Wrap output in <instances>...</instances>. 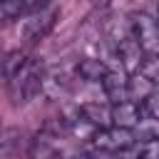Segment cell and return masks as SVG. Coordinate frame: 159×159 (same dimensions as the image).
I'll return each instance as SVG.
<instances>
[{
    "label": "cell",
    "instance_id": "obj_2",
    "mask_svg": "<svg viewBox=\"0 0 159 159\" xmlns=\"http://www.w3.org/2000/svg\"><path fill=\"white\" fill-rule=\"evenodd\" d=\"M60 20V7L45 2L42 7H37L35 12L27 15V20L22 22V40L25 42H37L42 37H47L52 32V27Z\"/></svg>",
    "mask_w": 159,
    "mask_h": 159
},
{
    "label": "cell",
    "instance_id": "obj_9",
    "mask_svg": "<svg viewBox=\"0 0 159 159\" xmlns=\"http://www.w3.org/2000/svg\"><path fill=\"white\" fill-rule=\"evenodd\" d=\"M99 82H102V89H104V94H107V99H109L112 104L127 99V77H124V75L107 70Z\"/></svg>",
    "mask_w": 159,
    "mask_h": 159
},
{
    "label": "cell",
    "instance_id": "obj_8",
    "mask_svg": "<svg viewBox=\"0 0 159 159\" xmlns=\"http://www.w3.org/2000/svg\"><path fill=\"white\" fill-rule=\"evenodd\" d=\"M45 0H2L0 2V17L2 20H17V17H27L30 12H35L37 7H42Z\"/></svg>",
    "mask_w": 159,
    "mask_h": 159
},
{
    "label": "cell",
    "instance_id": "obj_15",
    "mask_svg": "<svg viewBox=\"0 0 159 159\" xmlns=\"http://www.w3.org/2000/svg\"><path fill=\"white\" fill-rule=\"evenodd\" d=\"M137 107H139L142 119H159V94H157V89L152 94H147L142 102H137Z\"/></svg>",
    "mask_w": 159,
    "mask_h": 159
},
{
    "label": "cell",
    "instance_id": "obj_10",
    "mask_svg": "<svg viewBox=\"0 0 159 159\" xmlns=\"http://www.w3.org/2000/svg\"><path fill=\"white\" fill-rule=\"evenodd\" d=\"M119 154L122 159H159V144L157 139H139V144L134 142Z\"/></svg>",
    "mask_w": 159,
    "mask_h": 159
},
{
    "label": "cell",
    "instance_id": "obj_17",
    "mask_svg": "<svg viewBox=\"0 0 159 159\" xmlns=\"http://www.w3.org/2000/svg\"><path fill=\"white\" fill-rule=\"evenodd\" d=\"M72 159H89L87 154H77V157H72Z\"/></svg>",
    "mask_w": 159,
    "mask_h": 159
},
{
    "label": "cell",
    "instance_id": "obj_3",
    "mask_svg": "<svg viewBox=\"0 0 159 159\" xmlns=\"http://www.w3.org/2000/svg\"><path fill=\"white\" fill-rule=\"evenodd\" d=\"M132 37L142 47L144 55H157L159 50V30L152 12H134L132 15Z\"/></svg>",
    "mask_w": 159,
    "mask_h": 159
},
{
    "label": "cell",
    "instance_id": "obj_14",
    "mask_svg": "<svg viewBox=\"0 0 159 159\" xmlns=\"http://www.w3.org/2000/svg\"><path fill=\"white\" fill-rule=\"evenodd\" d=\"M22 60H25L22 52H7V55H2V57H0V82H7L10 75L20 67Z\"/></svg>",
    "mask_w": 159,
    "mask_h": 159
},
{
    "label": "cell",
    "instance_id": "obj_5",
    "mask_svg": "<svg viewBox=\"0 0 159 159\" xmlns=\"http://www.w3.org/2000/svg\"><path fill=\"white\" fill-rule=\"evenodd\" d=\"M139 107H137V102H132V99H124V102H117L112 109H109V122L114 124V127H124V129H132V127H137L139 124Z\"/></svg>",
    "mask_w": 159,
    "mask_h": 159
},
{
    "label": "cell",
    "instance_id": "obj_16",
    "mask_svg": "<svg viewBox=\"0 0 159 159\" xmlns=\"http://www.w3.org/2000/svg\"><path fill=\"white\" fill-rule=\"evenodd\" d=\"M137 72H142L147 80H152L154 84H157V80H159V65H157V55H144L142 57V65H139V70Z\"/></svg>",
    "mask_w": 159,
    "mask_h": 159
},
{
    "label": "cell",
    "instance_id": "obj_4",
    "mask_svg": "<svg viewBox=\"0 0 159 159\" xmlns=\"http://www.w3.org/2000/svg\"><path fill=\"white\" fill-rule=\"evenodd\" d=\"M92 142H94L97 149L114 154V152H124L129 144H134L137 137H134L132 129H124V127H114V124H112V127H99V129H94Z\"/></svg>",
    "mask_w": 159,
    "mask_h": 159
},
{
    "label": "cell",
    "instance_id": "obj_11",
    "mask_svg": "<svg viewBox=\"0 0 159 159\" xmlns=\"http://www.w3.org/2000/svg\"><path fill=\"white\" fill-rule=\"evenodd\" d=\"M154 92V82L147 80L142 72H132V77L127 80V99L132 102H142L147 94Z\"/></svg>",
    "mask_w": 159,
    "mask_h": 159
},
{
    "label": "cell",
    "instance_id": "obj_7",
    "mask_svg": "<svg viewBox=\"0 0 159 159\" xmlns=\"http://www.w3.org/2000/svg\"><path fill=\"white\" fill-rule=\"evenodd\" d=\"M117 55H119V60H122V65H124V70H127L129 75L139 70L142 57H144V52H142V47L137 45L134 37H124V40H119V45H117Z\"/></svg>",
    "mask_w": 159,
    "mask_h": 159
},
{
    "label": "cell",
    "instance_id": "obj_6",
    "mask_svg": "<svg viewBox=\"0 0 159 159\" xmlns=\"http://www.w3.org/2000/svg\"><path fill=\"white\" fill-rule=\"evenodd\" d=\"M30 159H67V154H65V149L55 142V137L40 134V137L32 139V144H30Z\"/></svg>",
    "mask_w": 159,
    "mask_h": 159
},
{
    "label": "cell",
    "instance_id": "obj_13",
    "mask_svg": "<svg viewBox=\"0 0 159 159\" xmlns=\"http://www.w3.org/2000/svg\"><path fill=\"white\" fill-rule=\"evenodd\" d=\"M80 114L94 127H107L109 124V109L104 104H99V102H84L80 107Z\"/></svg>",
    "mask_w": 159,
    "mask_h": 159
},
{
    "label": "cell",
    "instance_id": "obj_1",
    "mask_svg": "<svg viewBox=\"0 0 159 159\" xmlns=\"http://www.w3.org/2000/svg\"><path fill=\"white\" fill-rule=\"evenodd\" d=\"M42 80H45V65L40 57H25L20 62V67L10 75L7 80V92L12 104H27L30 99L37 97V92L42 89Z\"/></svg>",
    "mask_w": 159,
    "mask_h": 159
},
{
    "label": "cell",
    "instance_id": "obj_12",
    "mask_svg": "<svg viewBox=\"0 0 159 159\" xmlns=\"http://www.w3.org/2000/svg\"><path fill=\"white\" fill-rule=\"evenodd\" d=\"M104 72H107V67H104L102 60L82 57V60L77 62V75H80L82 80H87V82H99V80L104 77Z\"/></svg>",
    "mask_w": 159,
    "mask_h": 159
}]
</instances>
